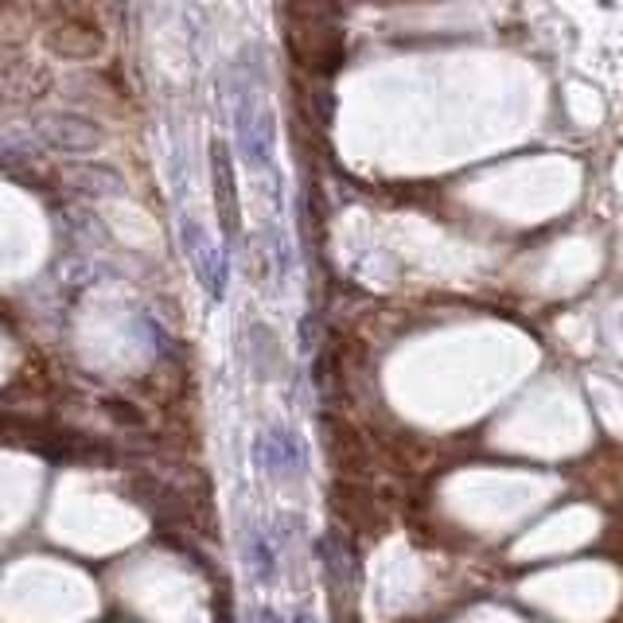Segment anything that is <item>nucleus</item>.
<instances>
[{
    "instance_id": "f257e3e1",
    "label": "nucleus",
    "mask_w": 623,
    "mask_h": 623,
    "mask_svg": "<svg viewBox=\"0 0 623 623\" xmlns=\"http://www.w3.org/2000/svg\"><path fill=\"white\" fill-rule=\"evenodd\" d=\"M183 249H188V262H191V269H196L199 285H203L214 300L226 297V277H231L226 274V257H222V249L207 238L203 226L191 219L183 222Z\"/></svg>"
},
{
    "instance_id": "f03ea898",
    "label": "nucleus",
    "mask_w": 623,
    "mask_h": 623,
    "mask_svg": "<svg viewBox=\"0 0 623 623\" xmlns=\"http://www.w3.org/2000/svg\"><path fill=\"white\" fill-rule=\"evenodd\" d=\"M254 460L265 476L289 479L304 468V444H300V436L292 429H265L254 441Z\"/></svg>"
},
{
    "instance_id": "7ed1b4c3",
    "label": "nucleus",
    "mask_w": 623,
    "mask_h": 623,
    "mask_svg": "<svg viewBox=\"0 0 623 623\" xmlns=\"http://www.w3.org/2000/svg\"><path fill=\"white\" fill-rule=\"evenodd\" d=\"M238 141L249 168H269L274 164V113L265 110L257 98L238 102Z\"/></svg>"
},
{
    "instance_id": "20e7f679",
    "label": "nucleus",
    "mask_w": 623,
    "mask_h": 623,
    "mask_svg": "<svg viewBox=\"0 0 623 623\" xmlns=\"http://www.w3.org/2000/svg\"><path fill=\"white\" fill-rule=\"evenodd\" d=\"M211 183H214V207H219L222 231H242V207H238V183H234V160L222 141H211Z\"/></svg>"
},
{
    "instance_id": "39448f33",
    "label": "nucleus",
    "mask_w": 623,
    "mask_h": 623,
    "mask_svg": "<svg viewBox=\"0 0 623 623\" xmlns=\"http://www.w3.org/2000/svg\"><path fill=\"white\" fill-rule=\"evenodd\" d=\"M242 557H246V569L257 585H274L277 581V549L274 542L265 538V530L249 526L246 530V542H242Z\"/></svg>"
},
{
    "instance_id": "423d86ee",
    "label": "nucleus",
    "mask_w": 623,
    "mask_h": 623,
    "mask_svg": "<svg viewBox=\"0 0 623 623\" xmlns=\"http://www.w3.org/2000/svg\"><path fill=\"white\" fill-rule=\"evenodd\" d=\"M320 557H324V565H327V577H332L335 585H347L351 565H347V549L340 546V538L327 534V538L320 542Z\"/></svg>"
},
{
    "instance_id": "0eeeda50",
    "label": "nucleus",
    "mask_w": 623,
    "mask_h": 623,
    "mask_svg": "<svg viewBox=\"0 0 623 623\" xmlns=\"http://www.w3.org/2000/svg\"><path fill=\"white\" fill-rule=\"evenodd\" d=\"M254 623H289V620H285L281 612H274V608H257Z\"/></svg>"
},
{
    "instance_id": "6e6552de",
    "label": "nucleus",
    "mask_w": 623,
    "mask_h": 623,
    "mask_svg": "<svg viewBox=\"0 0 623 623\" xmlns=\"http://www.w3.org/2000/svg\"><path fill=\"white\" fill-rule=\"evenodd\" d=\"M289 623H316V620H312V615H308V612H297V615H292Z\"/></svg>"
}]
</instances>
